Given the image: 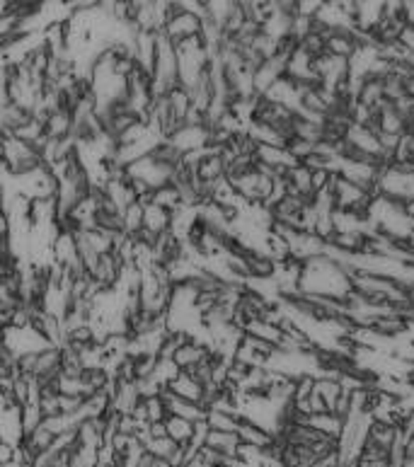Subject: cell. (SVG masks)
<instances>
[{"label": "cell", "mask_w": 414, "mask_h": 467, "mask_svg": "<svg viewBox=\"0 0 414 467\" xmlns=\"http://www.w3.org/2000/svg\"><path fill=\"white\" fill-rule=\"evenodd\" d=\"M286 150L296 162H303L315 153V143H308V140H303V138H291L286 143Z\"/></svg>", "instance_id": "obj_18"}, {"label": "cell", "mask_w": 414, "mask_h": 467, "mask_svg": "<svg viewBox=\"0 0 414 467\" xmlns=\"http://www.w3.org/2000/svg\"><path fill=\"white\" fill-rule=\"evenodd\" d=\"M242 419V414L238 412H221V409H206V426L209 431H223V433H235L238 423Z\"/></svg>", "instance_id": "obj_11"}, {"label": "cell", "mask_w": 414, "mask_h": 467, "mask_svg": "<svg viewBox=\"0 0 414 467\" xmlns=\"http://www.w3.org/2000/svg\"><path fill=\"white\" fill-rule=\"evenodd\" d=\"M165 431H167V438L174 441L177 445H189L192 443V438H194V423L187 421V419H179V416L167 414Z\"/></svg>", "instance_id": "obj_12"}, {"label": "cell", "mask_w": 414, "mask_h": 467, "mask_svg": "<svg viewBox=\"0 0 414 467\" xmlns=\"http://www.w3.org/2000/svg\"><path fill=\"white\" fill-rule=\"evenodd\" d=\"M242 262H245V267H247L250 281H271V279H276V274H279V264H276L269 254L259 252V249L250 247L247 252H245Z\"/></svg>", "instance_id": "obj_2"}, {"label": "cell", "mask_w": 414, "mask_h": 467, "mask_svg": "<svg viewBox=\"0 0 414 467\" xmlns=\"http://www.w3.org/2000/svg\"><path fill=\"white\" fill-rule=\"evenodd\" d=\"M402 213H405V218H407V221H412V223H414V197H412V199H407L405 204H402Z\"/></svg>", "instance_id": "obj_22"}, {"label": "cell", "mask_w": 414, "mask_h": 467, "mask_svg": "<svg viewBox=\"0 0 414 467\" xmlns=\"http://www.w3.org/2000/svg\"><path fill=\"white\" fill-rule=\"evenodd\" d=\"M383 102H385L383 80H380L378 75H366V78L361 80V85H358L356 97H354V105L361 107V110H366V112H375Z\"/></svg>", "instance_id": "obj_3"}, {"label": "cell", "mask_w": 414, "mask_h": 467, "mask_svg": "<svg viewBox=\"0 0 414 467\" xmlns=\"http://www.w3.org/2000/svg\"><path fill=\"white\" fill-rule=\"evenodd\" d=\"M122 218H124V232H127L129 237H136L143 230V204H141V201L129 204L127 209L122 211Z\"/></svg>", "instance_id": "obj_16"}, {"label": "cell", "mask_w": 414, "mask_h": 467, "mask_svg": "<svg viewBox=\"0 0 414 467\" xmlns=\"http://www.w3.org/2000/svg\"><path fill=\"white\" fill-rule=\"evenodd\" d=\"M165 393H170L179 400H187V402H194V404L204 407V388H201V385L196 383L189 373H177V376L167 383Z\"/></svg>", "instance_id": "obj_5"}, {"label": "cell", "mask_w": 414, "mask_h": 467, "mask_svg": "<svg viewBox=\"0 0 414 467\" xmlns=\"http://www.w3.org/2000/svg\"><path fill=\"white\" fill-rule=\"evenodd\" d=\"M400 46L405 48L407 53H414V22H410L402 29L400 34Z\"/></svg>", "instance_id": "obj_20"}, {"label": "cell", "mask_w": 414, "mask_h": 467, "mask_svg": "<svg viewBox=\"0 0 414 467\" xmlns=\"http://www.w3.org/2000/svg\"><path fill=\"white\" fill-rule=\"evenodd\" d=\"M397 436H400V431H397L392 423L373 419V421H370V426H368V436L366 438H368L370 443L378 445V448H383V450H388V453H390V448L395 445Z\"/></svg>", "instance_id": "obj_10"}, {"label": "cell", "mask_w": 414, "mask_h": 467, "mask_svg": "<svg viewBox=\"0 0 414 467\" xmlns=\"http://www.w3.org/2000/svg\"><path fill=\"white\" fill-rule=\"evenodd\" d=\"M342 380L337 378H330V376H320L315 378V390L313 393H318L320 397H323V402L327 404V412H332V407H335L337 397L342 395Z\"/></svg>", "instance_id": "obj_15"}, {"label": "cell", "mask_w": 414, "mask_h": 467, "mask_svg": "<svg viewBox=\"0 0 414 467\" xmlns=\"http://www.w3.org/2000/svg\"><path fill=\"white\" fill-rule=\"evenodd\" d=\"M308 426H313L315 431H320L323 436H330V438H337L339 441L342 436V428H344V421L337 419L335 414H330V412H325V414H315L308 419Z\"/></svg>", "instance_id": "obj_14"}, {"label": "cell", "mask_w": 414, "mask_h": 467, "mask_svg": "<svg viewBox=\"0 0 414 467\" xmlns=\"http://www.w3.org/2000/svg\"><path fill=\"white\" fill-rule=\"evenodd\" d=\"M20 421H22V431H25V436H27V433L34 431V428H39V426H41V421H44L39 407H37V404H25V407H20Z\"/></svg>", "instance_id": "obj_17"}, {"label": "cell", "mask_w": 414, "mask_h": 467, "mask_svg": "<svg viewBox=\"0 0 414 467\" xmlns=\"http://www.w3.org/2000/svg\"><path fill=\"white\" fill-rule=\"evenodd\" d=\"M402 90H405V100L414 102V75H410L407 80H402Z\"/></svg>", "instance_id": "obj_21"}, {"label": "cell", "mask_w": 414, "mask_h": 467, "mask_svg": "<svg viewBox=\"0 0 414 467\" xmlns=\"http://www.w3.org/2000/svg\"><path fill=\"white\" fill-rule=\"evenodd\" d=\"M162 400H165L167 414L179 416V419H187V421H192V423H199V421L206 419V409L201 404H194V402H187V400H179V397H174V395L165 393V390H162Z\"/></svg>", "instance_id": "obj_7"}, {"label": "cell", "mask_w": 414, "mask_h": 467, "mask_svg": "<svg viewBox=\"0 0 414 467\" xmlns=\"http://www.w3.org/2000/svg\"><path fill=\"white\" fill-rule=\"evenodd\" d=\"M238 438L242 445H250V448H257V450H266L274 445V433L266 431L264 426H259V423L250 421V419H240L238 423Z\"/></svg>", "instance_id": "obj_4"}, {"label": "cell", "mask_w": 414, "mask_h": 467, "mask_svg": "<svg viewBox=\"0 0 414 467\" xmlns=\"http://www.w3.org/2000/svg\"><path fill=\"white\" fill-rule=\"evenodd\" d=\"M358 46H361V34L354 32L351 27H335L325 41L327 53L335 58H342V61H349Z\"/></svg>", "instance_id": "obj_1"}, {"label": "cell", "mask_w": 414, "mask_h": 467, "mask_svg": "<svg viewBox=\"0 0 414 467\" xmlns=\"http://www.w3.org/2000/svg\"><path fill=\"white\" fill-rule=\"evenodd\" d=\"M95 467H112V465H109V463H100V460H97V465H95Z\"/></svg>", "instance_id": "obj_25"}, {"label": "cell", "mask_w": 414, "mask_h": 467, "mask_svg": "<svg viewBox=\"0 0 414 467\" xmlns=\"http://www.w3.org/2000/svg\"><path fill=\"white\" fill-rule=\"evenodd\" d=\"M405 450H407V455H414V436L410 438V441H407Z\"/></svg>", "instance_id": "obj_23"}, {"label": "cell", "mask_w": 414, "mask_h": 467, "mask_svg": "<svg viewBox=\"0 0 414 467\" xmlns=\"http://www.w3.org/2000/svg\"><path fill=\"white\" fill-rule=\"evenodd\" d=\"M206 448L216 450L223 458H238V448H240V438L238 433H223V431H209L206 436Z\"/></svg>", "instance_id": "obj_9"}, {"label": "cell", "mask_w": 414, "mask_h": 467, "mask_svg": "<svg viewBox=\"0 0 414 467\" xmlns=\"http://www.w3.org/2000/svg\"><path fill=\"white\" fill-rule=\"evenodd\" d=\"M143 228L153 235H165L172 230V213L155 206L153 201H143Z\"/></svg>", "instance_id": "obj_8"}, {"label": "cell", "mask_w": 414, "mask_h": 467, "mask_svg": "<svg viewBox=\"0 0 414 467\" xmlns=\"http://www.w3.org/2000/svg\"><path fill=\"white\" fill-rule=\"evenodd\" d=\"M375 121L383 136H405V117L397 110V105L383 102V105L375 110Z\"/></svg>", "instance_id": "obj_6"}, {"label": "cell", "mask_w": 414, "mask_h": 467, "mask_svg": "<svg viewBox=\"0 0 414 467\" xmlns=\"http://www.w3.org/2000/svg\"><path fill=\"white\" fill-rule=\"evenodd\" d=\"M315 390V378L313 376H298L293 378V400H308Z\"/></svg>", "instance_id": "obj_19"}, {"label": "cell", "mask_w": 414, "mask_h": 467, "mask_svg": "<svg viewBox=\"0 0 414 467\" xmlns=\"http://www.w3.org/2000/svg\"><path fill=\"white\" fill-rule=\"evenodd\" d=\"M150 201L160 209H165L167 213H174V211L182 209V197H179V189L174 184H162L155 192H150Z\"/></svg>", "instance_id": "obj_13"}, {"label": "cell", "mask_w": 414, "mask_h": 467, "mask_svg": "<svg viewBox=\"0 0 414 467\" xmlns=\"http://www.w3.org/2000/svg\"><path fill=\"white\" fill-rule=\"evenodd\" d=\"M402 467H414V455H407L405 463H402Z\"/></svg>", "instance_id": "obj_24"}]
</instances>
